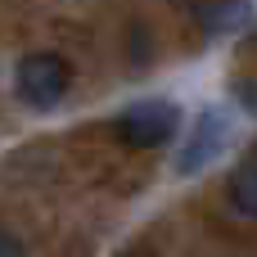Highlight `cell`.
Returning a JSON list of instances; mask_svg holds the SVG:
<instances>
[{
	"label": "cell",
	"mask_w": 257,
	"mask_h": 257,
	"mask_svg": "<svg viewBox=\"0 0 257 257\" xmlns=\"http://www.w3.org/2000/svg\"><path fill=\"white\" fill-rule=\"evenodd\" d=\"M68 86H72V68H68V59L54 54V50L23 54L18 68H14V90H18V99H23L27 108H41V113H45V108L63 104Z\"/></svg>",
	"instance_id": "cell-1"
},
{
	"label": "cell",
	"mask_w": 257,
	"mask_h": 257,
	"mask_svg": "<svg viewBox=\"0 0 257 257\" xmlns=\"http://www.w3.org/2000/svg\"><path fill=\"white\" fill-rule=\"evenodd\" d=\"M176 126H181V108L172 104V99H136V104H126L122 113H117V122H113V131H117V140L126 145V149H163L172 136H176Z\"/></svg>",
	"instance_id": "cell-2"
},
{
	"label": "cell",
	"mask_w": 257,
	"mask_h": 257,
	"mask_svg": "<svg viewBox=\"0 0 257 257\" xmlns=\"http://www.w3.org/2000/svg\"><path fill=\"white\" fill-rule=\"evenodd\" d=\"M226 145H230V117H226L221 108H203L199 122H194L190 136H185L181 154H176V172H181V176L203 172L208 163H217V158L226 154Z\"/></svg>",
	"instance_id": "cell-3"
},
{
	"label": "cell",
	"mask_w": 257,
	"mask_h": 257,
	"mask_svg": "<svg viewBox=\"0 0 257 257\" xmlns=\"http://www.w3.org/2000/svg\"><path fill=\"white\" fill-rule=\"evenodd\" d=\"M190 14L203 23L208 36L235 32L239 23H248V0H190Z\"/></svg>",
	"instance_id": "cell-4"
},
{
	"label": "cell",
	"mask_w": 257,
	"mask_h": 257,
	"mask_svg": "<svg viewBox=\"0 0 257 257\" xmlns=\"http://www.w3.org/2000/svg\"><path fill=\"white\" fill-rule=\"evenodd\" d=\"M226 194H230V208H235L244 221H257V154L244 158V163L230 172Z\"/></svg>",
	"instance_id": "cell-5"
},
{
	"label": "cell",
	"mask_w": 257,
	"mask_h": 257,
	"mask_svg": "<svg viewBox=\"0 0 257 257\" xmlns=\"http://www.w3.org/2000/svg\"><path fill=\"white\" fill-rule=\"evenodd\" d=\"M235 99H239L244 113H253V117H257V77H244V81L235 86Z\"/></svg>",
	"instance_id": "cell-6"
},
{
	"label": "cell",
	"mask_w": 257,
	"mask_h": 257,
	"mask_svg": "<svg viewBox=\"0 0 257 257\" xmlns=\"http://www.w3.org/2000/svg\"><path fill=\"white\" fill-rule=\"evenodd\" d=\"M0 257H23V239L14 230H0Z\"/></svg>",
	"instance_id": "cell-7"
}]
</instances>
